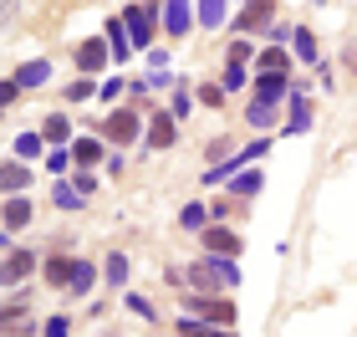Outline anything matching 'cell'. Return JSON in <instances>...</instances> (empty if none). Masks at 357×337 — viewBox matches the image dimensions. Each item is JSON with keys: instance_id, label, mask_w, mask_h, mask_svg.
Wrapping results in <instances>:
<instances>
[{"instance_id": "cell-3", "label": "cell", "mask_w": 357, "mask_h": 337, "mask_svg": "<svg viewBox=\"0 0 357 337\" xmlns=\"http://www.w3.org/2000/svg\"><path fill=\"white\" fill-rule=\"evenodd\" d=\"M102 133H107L112 143H128V138L138 133V118H133V112H128V107H118V112H112V118H107V128H102Z\"/></svg>"}, {"instance_id": "cell-9", "label": "cell", "mask_w": 357, "mask_h": 337, "mask_svg": "<svg viewBox=\"0 0 357 337\" xmlns=\"http://www.w3.org/2000/svg\"><path fill=\"white\" fill-rule=\"evenodd\" d=\"M46 77H52V61H41V57H36V61H26V67L15 72V82H21V87H41Z\"/></svg>"}, {"instance_id": "cell-24", "label": "cell", "mask_w": 357, "mask_h": 337, "mask_svg": "<svg viewBox=\"0 0 357 337\" xmlns=\"http://www.w3.org/2000/svg\"><path fill=\"white\" fill-rule=\"evenodd\" d=\"M15 153H21V158H36V153H41V138H36V133H21V138H15Z\"/></svg>"}, {"instance_id": "cell-17", "label": "cell", "mask_w": 357, "mask_h": 337, "mask_svg": "<svg viewBox=\"0 0 357 337\" xmlns=\"http://www.w3.org/2000/svg\"><path fill=\"white\" fill-rule=\"evenodd\" d=\"M225 21V0H199V26H220Z\"/></svg>"}, {"instance_id": "cell-32", "label": "cell", "mask_w": 357, "mask_h": 337, "mask_svg": "<svg viewBox=\"0 0 357 337\" xmlns=\"http://www.w3.org/2000/svg\"><path fill=\"white\" fill-rule=\"evenodd\" d=\"M15 98H21V82H15V77H10V82H0V103H15Z\"/></svg>"}, {"instance_id": "cell-8", "label": "cell", "mask_w": 357, "mask_h": 337, "mask_svg": "<svg viewBox=\"0 0 357 337\" xmlns=\"http://www.w3.org/2000/svg\"><path fill=\"white\" fill-rule=\"evenodd\" d=\"M164 26L174 36H184L189 31V0H164Z\"/></svg>"}, {"instance_id": "cell-29", "label": "cell", "mask_w": 357, "mask_h": 337, "mask_svg": "<svg viewBox=\"0 0 357 337\" xmlns=\"http://www.w3.org/2000/svg\"><path fill=\"white\" fill-rule=\"evenodd\" d=\"M261 72H286V52H266L261 57Z\"/></svg>"}, {"instance_id": "cell-27", "label": "cell", "mask_w": 357, "mask_h": 337, "mask_svg": "<svg viewBox=\"0 0 357 337\" xmlns=\"http://www.w3.org/2000/svg\"><path fill=\"white\" fill-rule=\"evenodd\" d=\"M235 87H245V67L240 61H230V72H225V92H235Z\"/></svg>"}, {"instance_id": "cell-11", "label": "cell", "mask_w": 357, "mask_h": 337, "mask_svg": "<svg viewBox=\"0 0 357 337\" xmlns=\"http://www.w3.org/2000/svg\"><path fill=\"white\" fill-rule=\"evenodd\" d=\"M271 21V0H250L245 10H240V31H255V26H266Z\"/></svg>"}, {"instance_id": "cell-16", "label": "cell", "mask_w": 357, "mask_h": 337, "mask_svg": "<svg viewBox=\"0 0 357 337\" xmlns=\"http://www.w3.org/2000/svg\"><path fill=\"white\" fill-rule=\"evenodd\" d=\"M26 220H31V204L10 195V204H6V230H21V225H26Z\"/></svg>"}, {"instance_id": "cell-20", "label": "cell", "mask_w": 357, "mask_h": 337, "mask_svg": "<svg viewBox=\"0 0 357 337\" xmlns=\"http://www.w3.org/2000/svg\"><path fill=\"white\" fill-rule=\"evenodd\" d=\"M107 281H112V286H123V281H128V255H118V250L107 255Z\"/></svg>"}, {"instance_id": "cell-26", "label": "cell", "mask_w": 357, "mask_h": 337, "mask_svg": "<svg viewBox=\"0 0 357 337\" xmlns=\"http://www.w3.org/2000/svg\"><path fill=\"white\" fill-rule=\"evenodd\" d=\"M67 133H72V128H67V118H61V112H56V118H46V138H52V143H61Z\"/></svg>"}, {"instance_id": "cell-7", "label": "cell", "mask_w": 357, "mask_h": 337, "mask_svg": "<svg viewBox=\"0 0 357 337\" xmlns=\"http://www.w3.org/2000/svg\"><path fill=\"white\" fill-rule=\"evenodd\" d=\"M204 250L209 255H235L240 250V235L235 230H204Z\"/></svg>"}, {"instance_id": "cell-30", "label": "cell", "mask_w": 357, "mask_h": 337, "mask_svg": "<svg viewBox=\"0 0 357 337\" xmlns=\"http://www.w3.org/2000/svg\"><path fill=\"white\" fill-rule=\"evenodd\" d=\"M67 98H72V103H82V98H97V87H92V82H72V87H67Z\"/></svg>"}, {"instance_id": "cell-19", "label": "cell", "mask_w": 357, "mask_h": 337, "mask_svg": "<svg viewBox=\"0 0 357 337\" xmlns=\"http://www.w3.org/2000/svg\"><path fill=\"white\" fill-rule=\"evenodd\" d=\"M77 164H97V158H102V149H97V138H77Z\"/></svg>"}, {"instance_id": "cell-18", "label": "cell", "mask_w": 357, "mask_h": 337, "mask_svg": "<svg viewBox=\"0 0 357 337\" xmlns=\"http://www.w3.org/2000/svg\"><path fill=\"white\" fill-rule=\"evenodd\" d=\"M31 184V174L21 164H6V195H21V189Z\"/></svg>"}, {"instance_id": "cell-1", "label": "cell", "mask_w": 357, "mask_h": 337, "mask_svg": "<svg viewBox=\"0 0 357 337\" xmlns=\"http://www.w3.org/2000/svg\"><path fill=\"white\" fill-rule=\"evenodd\" d=\"M189 281H194V292H215V286H235L240 281V266H230V261H194V271H189Z\"/></svg>"}, {"instance_id": "cell-2", "label": "cell", "mask_w": 357, "mask_h": 337, "mask_svg": "<svg viewBox=\"0 0 357 337\" xmlns=\"http://www.w3.org/2000/svg\"><path fill=\"white\" fill-rule=\"evenodd\" d=\"M189 312H199L204 322H220V327L235 322V301H204V297H189Z\"/></svg>"}, {"instance_id": "cell-15", "label": "cell", "mask_w": 357, "mask_h": 337, "mask_svg": "<svg viewBox=\"0 0 357 337\" xmlns=\"http://www.w3.org/2000/svg\"><path fill=\"white\" fill-rule=\"evenodd\" d=\"M306 123H312V107H306V98L296 92V98H291V123H286V133H306Z\"/></svg>"}, {"instance_id": "cell-25", "label": "cell", "mask_w": 357, "mask_h": 337, "mask_svg": "<svg viewBox=\"0 0 357 337\" xmlns=\"http://www.w3.org/2000/svg\"><path fill=\"white\" fill-rule=\"evenodd\" d=\"M245 118H250L255 128H266V123L275 118V107H271V103H250V112H245Z\"/></svg>"}, {"instance_id": "cell-22", "label": "cell", "mask_w": 357, "mask_h": 337, "mask_svg": "<svg viewBox=\"0 0 357 337\" xmlns=\"http://www.w3.org/2000/svg\"><path fill=\"white\" fill-rule=\"evenodd\" d=\"M204 220H209V210H204V204H189V210L178 215V225H184V230H204Z\"/></svg>"}, {"instance_id": "cell-12", "label": "cell", "mask_w": 357, "mask_h": 337, "mask_svg": "<svg viewBox=\"0 0 357 337\" xmlns=\"http://www.w3.org/2000/svg\"><path fill=\"white\" fill-rule=\"evenodd\" d=\"M149 143H153V149H169V143H174V118H169V112H158V118L149 123Z\"/></svg>"}, {"instance_id": "cell-31", "label": "cell", "mask_w": 357, "mask_h": 337, "mask_svg": "<svg viewBox=\"0 0 357 337\" xmlns=\"http://www.w3.org/2000/svg\"><path fill=\"white\" fill-rule=\"evenodd\" d=\"M261 189V174H245V179H235V195H255Z\"/></svg>"}, {"instance_id": "cell-14", "label": "cell", "mask_w": 357, "mask_h": 337, "mask_svg": "<svg viewBox=\"0 0 357 337\" xmlns=\"http://www.w3.org/2000/svg\"><path fill=\"white\" fill-rule=\"evenodd\" d=\"M92 281H97V276H92V266H87V261H72V281H67V286H72V297H87V292H92Z\"/></svg>"}, {"instance_id": "cell-10", "label": "cell", "mask_w": 357, "mask_h": 337, "mask_svg": "<svg viewBox=\"0 0 357 337\" xmlns=\"http://www.w3.org/2000/svg\"><path fill=\"white\" fill-rule=\"evenodd\" d=\"M107 46H112V57H133V36H128V26H118V21H107Z\"/></svg>"}, {"instance_id": "cell-28", "label": "cell", "mask_w": 357, "mask_h": 337, "mask_svg": "<svg viewBox=\"0 0 357 337\" xmlns=\"http://www.w3.org/2000/svg\"><path fill=\"white\" fill-rule=\"evenodd\" d=\"M56 204H61V210H77V189L72 184H56V195H52Z\"/></svg>"}, {"instance_id": "cell-33", "label": "cell", "mask_w": 357, "mask_h": 337, "mask_svg": "<svg viewBox=\"0 0 357 337\" xmlns=\"http://www.w3.org/2000/svg\"><path fill=\"white\" fill-rule=\"evenodd\" d=\"M199 98H204L209 107H220V103H225V87H199Z\"/></svg>"}, {"instance_id": "cell-6", "label": "cell", "mask_w": 357, "mask_h": 337, "mask_svg": "<svg viewBox=\"0 0 357 337\" xmlns=\"http://www.w3.org/2000/svg\"><path fill=\"white\" fill-rule=\"evenodd\" d=\"M255 92H261V103H281L286 98V72H261V82H255Z\"/></svg>"}, {"instance_id": "cell-13", "label": "cell", "mask_w": 357, "mask_h": 337, "mask_svg": "<svg viewBox=\"0 0 357 337\" xmlns=\"http://www.w3.org/2000/svg\"><path fill=\"white\" fill-rule=\"evenodd\" d=\"M31 266H36V255H31V250H10V261H6V286H15Z\"/></svg>"}, {"instance_id": "cell-4", "label": "cell", "mask_w": 357, "mask_h": 337, "mask_svg": "<svg viewBox=\"0 0 357 337\" xmlns=\"http://www.w3.org/2000/svg\"><path fill=\"white\" fill-rule=\"evenodd\" d=\"M128 15V36H133V46H138V52H149V10H143V6H133V10H123Z\"/></svg>"}, {"instance_id": "cell-21", "label": "cell", "mask_w": 357, "mask_h": 337, "mask_svg": "<svg viewBox=\"0 0 357 337\" xmlns=\"http://www.w3.org/2000/svg\"><path fill=\"white\" fill-rule=\"evenodd\" d=\"M291 41H296V52H301L306 61H317V57H321V52H317V36H312V31H306V26H301V31H296V36H291Z\"/></svg>"}, {"instance_id": "cell-34", "label": "cell", "mask_w": 357, "mask_h": 337, "mask_svg": "<svg viewBox=\"0 0 357 337\" xmlns=\"http://www.w3.org/2000/svg\"><path fill=\"white\" fill-rule=\"evenodd\" d=\"M46 337H67V317H52V322H46Z\"/></svg>"}, {"instance_id": "cell-5", "label": "cell", "mask_w": 357, "mask_h": 337, "mask_svg": "<svg viewBox=\"0 0 357 337\" xmlns=\"http://www.w3.org/2000/svg\"><path fill=\"white\" fill-rule=\"evenodd\" d=\"M107 57H112V52H107L102 41H82V46H77V72H97Z\"/></svg>"}, {"instance_id": "cell-23", "label": "cell", "mask_w": 357, "mask_h": 337, "mask_svg": "<svg viewBox=\"0 0 357 337\" xmlns=\"http://www.w3.org/2000/svg\"><path fill=\"white\" fill-rule=\"evenodd\" d=\"M46 281H72V261H46Z\"/></svg>"}]
</instances>
